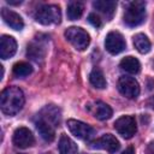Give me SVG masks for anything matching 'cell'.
Listing matches in <instances>:
<instances>
[{
    "label": "cell",
    "mask_w": 154,
    "mask_h": 154,
    "mask_svg": "<svg viewBox=\"0 0 154 154\" xmlns=\"http://www.w3.org/2000/svg\"><path fill=\"white\" fill-rule=\"evenodd\" d=\"M67 128H69L70 132L79 140H90L95 135V130L90 125H88L81 120L69 119L67 120Z\"/></svg>",
    "instance_id": "obj_7"
},
{
    "label": "cell",
    "mask_w": 154,
    "mask_h": 154,
    "mask_svg": "<svg viewBox=\"0 0 154 154\" xmlns=\"http://www.w3.org/2000/svg\"><path fill=\"white\" fill-rule=\"evenodd\" d=\"M93 6L100 11L101 13H103L107 18H112L114 11H116V1L113 0H96L93 2Z\"/></svg>",
    "instance_id": "obj_16"
},
{
    "label": "cell",
    "mask_w": 154,
    "mask_h": 154,
    "mask_svg": "<svg viewBox=\"0 0 154 154\" xmlns=\"http://www.w3.org/2000/svg\"><path fill=\"white\" fill-rule=\"evenodd\" d=\"M19 154H24V153H19Z\"/></svg>",
    "instance_id": "obj_28"
},
{
    "label": "cell",
    "mask_w": 154,
    "mask_h": 154,
    "mask_svg": "<svg viewBox=\"0 0 154 154\" xmlns=\"http://www.w3.org/2000/svg\"><path fill=\"white\" fill-rule=\"evenodd\" d=\"M12 142H13V144L17 148L25 149V148L31 147L34 144L35 138H34L32 132L28 128L20 126V128H18V129L14 130L13 137H12Z\"/></svg>",
    "instance_id": "obj_9"
},
{
    "label": "cell",
    "mask_w": 154,
    "mask_h": 154,
    "mask_svg": "<svg viewBox=\"0 0 154 154\" xmlns=\"http://www.w3.org/2000/svg\"><path fill=\"white\" fill-rule=\"evenodd\" d=\"M89 81H90L91 85L97 88V89H103L107 85V82L105 79V76H103L102 71L100 69H97V67L91 70V72L89 75Z\"/></svg>",
    "instance_id": "obj_20"
},
{
    "label": "cell",
    "mask_w": 154,
    "mask_h": 154,
    "mask_svg": "<svg viewBox=\"0 0 154 154\" xmlns=\"http://www.w3.org/2000/svg\"><path fill=\"white\" fill-rule=\"evenodd\" d=\"M65 37L66 40L77 49V51H84L89 46L90 36L89 34L78 26H70L65 30Z\"/></svg>",
    "instance_id": "obj_4"
},
{
    "label": "cell",
    "mask_w": 154,
    "mask_h": 154,
    "mask_svg": "<svg viewBox=\"0 0 154 154\" xmlns=\"http://www.w3.org/2000/svg\"><path fill=\"white\" fill-rule=\"evenodd\" d=\"M114 129L122 137L131 138L137 131L136 120L132 116H122L114 122Z\"/></svg>",
    "instance_id": "obj_5"
},
{
    "label": "cell",
    "mask_w": 154,
    "mask_h": 154,
    "mask_svg": "<svg viewBox=\"0 0 154 154\" xmlns=\"http://www.w3.org/2000/svg\"><path fill=\"white\" fill-rule=\"evenodd\" d=\"M38 118L48 122L49 124H52L53 126H57L59 125L60 123V118H61V114H60V111L57 106L54 105H48L46 106L38 114Z\"/></svg>",
    "instance_id": "obj_14"
},
{
    "label": "cell",
    "mask_w": 154,
    "mask_h": 154,
    "mask_svg": "<svg viewBox=\"0 0 154 154\" xmlns=\"http://www.w3.org/2000/svg\"><path fill=\"white\" fill-rule=\"evenodd\" d=\"M28 55L38 63L40 59H42L45 57V47L41 45V43H36V42H32L28 46Z\"/></svg>",
    "instance_id": "obj_22"
},
{
    "label": "cell",
    "mask_w": 154,
    "mask_h": 154,
    "mask_svg": "<svg viewBox=\"0 0 154 154\" xmlns=\"http://www.w3.org/2000/svg\"><path fill=\"white\" fill-rule=\"evenodd\" d=\"M35 19L42 25H51V24H59L61 19V12L59 6L57 5H45L41 6L36 13Z\"/></svg>",
    "instance_id": "obj_3"
},
{
    "label": "cell",
    "mask_w": 154,
    "mask_h": 154,
    "mask_svg": "<svg viewBox=\"0 0 154 154\" xmlns=\"http://www.w3.org/2000/svg\"><path fill=\"white\" fill-rule=\"evenodd\" d=\"M117 85L120 94L128 99H136L140 94V84L134 77L122 76L119 77Z\"/></svg>",
    "instance_id": "obj_6"
},
{
    "label": "cell",
    "mask_w": 154,
    "mask_h": 154,
    "mask_svg": "<svg viewBox=\"0 0 154 154\" xmlns=\"http://www.w3.org/2000/svg\"><path fill=\"white\" fill-rule=\"evenodd\" d=\"M122 154H135V149H134L132 147H129V148H126Z\"/></svg>",
    "instance_id": "obj_26"
},
{
    "label": "cell",
    "mask_w": 154,
    "mask_h": 154,
    "mask_svg": "<svg viewBox=\"0 0 154 154\" xmlns=\"http://www.w3.org/2000/svg\"><path fill=\"white\" fill-rule=\"evenodd\" d=\"M119 65H120L122 70H124L125 72L132 73V75L138 73L140 70H141V64H140V61H138L135 57H131V55L123 58V59L120 60V64H119Z\"/></svg>",
    "instance_id": "obj_18"
},
{
    "label": "cell",
    "mask_w": 154,
    "mask_h": 154,
    "mask_svg": "<svg viewBox=\"0 0 154 154\" xmlns=\"http://www.w3.org/2000/svg\"><path fill=\"white\" fill-rule=\"evenodd\" d=\"M147 105H148V106H149L152 109H154V95H153V96H150V97L148 99Z\"/></svg>",
    "instance_id": "obj_25"
},
{
    "label": "cell",
    "mask_w": 154,
    "mask_h": 154,
    "mask_svg": "<svg viewBox=\"0 0 154 154\" xmlns=\"http://www.w3.org/2000/svg\"><path fill=\"white\" fill-rule=\"evenodd\" d=\"M58 148H59L60 154H77V152H78L77 144L67 135H61L60 136Z\"/></svg>",
    "instance_id": "obj_17"
},
{
    "label": "cell",
    "mask_w": 154,
    "mask_h": 154,
    "mask_svg": "<svg viewBox=\"0 0 154 154\" xmlns=\"http://www.w3.org/2000/svg\"><path fill=\"white\" fill-rule=\"evenodd\" d=\"M89 111L99 120H107V119H109L112 117V113H113L112 108L107 103H105L102 101L94 102L93 106H89Z\"/></svg>",
    "instance_id": "obj_13"
},
{
    "label": "cell",
    "mask_w": 154,
    "mask_h": 154,
    "mask_svg": "<svg viewBox=\"0 0 154 154\" xmlns=\"http://www.w3.org/2000/svg\"><path fill=\"white\" fill-rule=\"evenodd\" d=\"M83 10H84V6H83V4L81 1H71V2H69L67 10H66L67 18L70 20H77L78 18H81V16L83 13Z\"/></svg>",
    "instance_id": "obj_21"
},
{
    "label": "cell",
    "mask_w": 154,
    "mask_h": 154,
    "mask_svg": "<svg viewBox=\"0 0 154 154\" xmlns=\"http://www.w3.org/2000/svg\"><path fill=\"white\" fill-rule=\"evenodd\" d=\"M105 47L111 54H119L126 48V42L123 35L118 31H111L105 38Z\"/></svg>",
    "instance_id": "obj_8"
},
{
    "label": "cell",
    "mask_w": 154,
    "mask_h": 154,
    "mask_svg": "<svg viewBox=\"0 0 154 154\" xmlns=\"http://www.w3.org/2000/svg\"><path fill=\"white\" fill-rule=\"evenodd\" d=\"M146 19V2L141 0L132 1L124 12V23L128 26H137Z\"/></svg>",
    "instance_id": "obj_2"
},
{
    "label": "cell",
    "mask_w": 154,
    "mask_h": 154,
    "mask_svg": "<svg viewBox=\"0 0 154 154\" xmlns=\"http://www.w3.org/2000/svg\"><path fill=\"white\" fill-rule=\"evenodd\" d=\"M1 17H2L4 22L13 30H22L24 28V22L22 19V17L12 10L5 8V7L1 8Z\"/></svg>",
    "instance_id": "obj_12"
},
{
    "label": "cell",
    "mask_w": 154,
    "mask_h": 154,
    "mask_svg": "<svg viewBox=\"0 0 154 154\" xmlns=\"http://www.w3.org/2000/svg\"><path fill=\"white\" fill-rule=\"evenodd\" d=\"M36 129L40 134V136L46 141V142H52L55 137V131H54V126L52 124H49L48 122L38 118L35 123Z\"/></svg>",
    "instance_id": "obj_15"
},
{
    "label": "cell",
    "mask_w": 154,
    "mask_h": 154,
    "mask_svg": "<svg viewBox=\"0 0 154 154\" xmlns=\"http://www.w3.org/2000/svg\"><path fill=\"white\" fill-rule=\"evenodd\" d=\"M88 22L95 28H100L101 26V19L96 13H90L88 16Z\"/></svg>",
    "instance_id": "obj_24"
},
{
    "label": "cell",
    "mask_w": 154,
    "mask_h": 154,
    "mask_svg": "<svg viewBox=\"0 0 154 154\" xmlns=\"http://www.w3.org/2000/svg\"><path fill=\"white\" fill-rule=\"evenodd\" d=\"M17 51V42L12 36L2 35L0 38V58L8 59L14 55Z\"/></svg>",
    "instance_id": "obj_11"
},
{
    "label": "cell",
    "mask_w": 154,
    "mask_h": 154,
    "mask_svg": "<svg viewBox=\"0 0 154 154\" xmlns=\"http://www.w3.org/2000/svg\"><path fill=\"white\" fill-rule=\"evenodd\" d=\"M119 147H120L119 141L111 134L102 135L101 137H99V138H96L95 141L91 142V148L103 149V150H107L109 153H116L119 149Z\"/></svg>",
    "instance_id": "obj_10"
},
{
    "label": "cell",
    "mask_w": 154,
    "mask_h": 154,
    "mask_svg": "<svg viewBox=\"0 0 154 154\" xmlns=\"http://www.w3.org/2000/svg\"><path fill=\"white\" fill-rule=\"evenodd\" d=\"M12 71L16 77H26L32 72V67L30 64H28L25 61H19L13 65Z\"/></svg>",
    "instance_id": "obj_23"
},
{
    "label": "cell",
    "mask_w": 154,
    "mask_h": 154,
    "mask_svg": "<svg viewBox=\"0 0 154 154\" xmlns=\"http://www.w3.org/2000/svg\"><path fill=\"white\" fill-rule=\"evenodd\" d=\"M7 2L10 4V5H19L22 1L19 0V1H12V0H7Z\"/></svg>",
    "instance_id": "obj_27"
},
{
    "label": "cell",
    "mask_w": 154,
    "mask_h": 154,
    "mask_svg": "<svg viewBox=\"0 0 154 154\" xmlns=\"http://www.w3.org/2000/svg\"><path fill=\"white\" fill-rule=\"evenodd\" d=\"M134 46L135 48L141 53V54H146L150 51V41L149 38L144 35V34H136L134 36Z\"/></svg>",
    "instance_id": "obj_19"
},
{
    "label": "cell",
    "mask_w": 154,
    "mask_h": 154,
    "mask_svg": "<svg viewBox=\"0 0 154 154\" xmlns=\"http://www.w3.org/2000/svg\"><path fill=\"white\" fill-rule=\"evenodd\" d=\"M24 93L18 87H7L1 91L0 107L6 116H14L24 106Z\"/></svg>",
    "instance_id": "obj_1"
}]
</instances>
